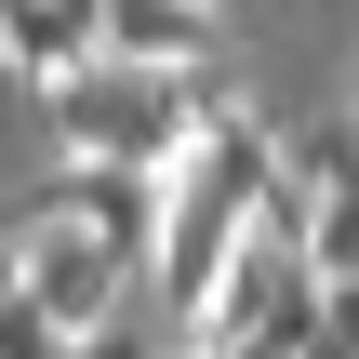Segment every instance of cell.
I'll list each match as a JSON object with an SVG mask.
<instances>
[{"mask_svg": "<svg viewBox=\"0 0 359 359\" xmlns=\"http://www.w3.org/2000/svg\"><path fill=\"white\" fill-rule=\"evenodd\" d=\"M187 359H226V346H187Z\"/></svg>", "mask_w": 359, "mask_h": 359, "instance_id": "obj_8", "label": "cell"}, {"mask_svg": "<svg viewBox=\"0 0 359 359\" xmlns=\"http://www.w3.org/2000/svg\"><path fill=\"white\" fill-rule=\"evenodd\" d=\"M293 173L333 200V187H359V120H320V133H293Z\"/></svg>", "mask_w": 359, "mask_h": 359, "instance_id": "obj_6", "label": "cell"}, {"mask_svg": "<svg viewBox=\"0 0 359 359\" xmlns=\"http://www.w3.org/2000/svg\"><path fill=\"white\" fill-rule=\"evenodd\" d=\"M120 67H213V0H107Z\"/></svg>", "mask_w": 359, "mask_h": 359, "instance_id": "obj_4", "label": "cell"}, {"mask_svg": "<svg viewBox=\"0 0 359 359\" xmlns=\"http://www.w3.org/2000/svg\"><path fill=\"white\" fill-rule=\"evenodd\" d=\"M0 280H27L67 333H107V320H120V293H133L147 266H133L107 226H80V213H67V187H27V200H0Z\"/></svg>", "mask_w": 359, "mask_h": 359, "instance_id": "obj_2", "label": "cell"}, {"mask_svg": "<svg viewBox=\"0 0 359 359\" xmlns=\"http://www.w3.org/2000/svg\"><path fill=\"white\" fill-rule=\"evenodd\" d=\"M0 359H93V333H67L27 280H0Z\"/></svg>", "mask_w": 359, "mask_h": 359, "instance_id": "obj_5", "label": "cell"}, {"mask_svg": "<svg viewBox=\"0 0 359 359\" xmlns=\"http://www.w3.org/2000/svg\"><path fill=\"white\" fill-rule=\"evenodd\" d=\"M0 53L53 93V80H80V67L107 53V0H13V13H0Z\"/></svg>", "mask_w": 359, "mask_h": 359, "instance_id": "obj_3", "label": "cell"}, {"mask_svg": "<svg viewBox=\"0 0 359 359\" xmlns=\"http://www.w3.org/2000/svg\"><path fill=\"white\" fill-rule=\"evenodd\" d=\"M306 266H320V280H359V187H333V200H320V226H306Z\"/></svg>", "mask_w": 359, "mask_h": 359, "instance_id": "obj_7", "label": "cell"}, {"mask_svg": "<svg viewBox=\"0 0 359 359\" xmlns=\"http://www.w3.org/2000/svg\"><path fill=\"white\" fill-rule=\"evenodd\" d=\"M226 120H240V93H226L213 67H120V53H93L80 80H53V133H67V160L187 173Z\"/></svg>", "mask_w": 359, "mask_h": 359, "instance_id": "obj_1", "label": "cell"}]
</instances>
